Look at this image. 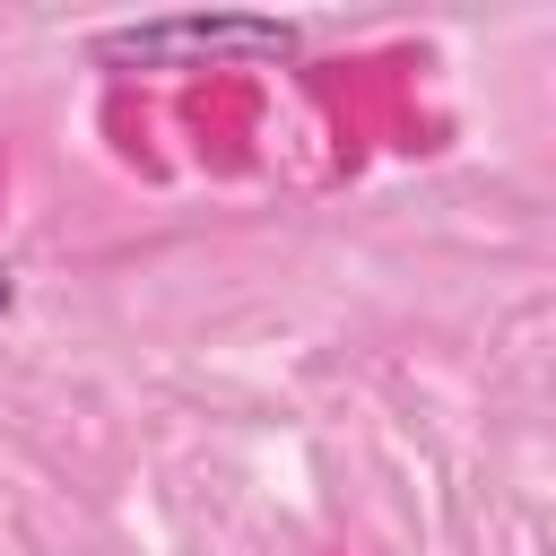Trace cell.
<instances>
[{"label": "cell", "mask_w": 556, "mask_h": 556, "mask_svg": "<svg viewBox=\"0 0 556 556\" xmlns=\"http://www.w3.org/2000/svg\"><path fill=\"white\" fill-rule=\"evenodd\" d=\"M9 304H17V287H9V269H0V313H9Z\"/></svg>", "instance_id": "2"}, {"label": "cell", "mask_w": 556, "mask_h": 556, "mask_svg": "<svg viewBox=\"0 0 556 556\" xmlns=\"http://www.w3.org/2000/svg\"><path fill=\"white\" fill-rule=\"evenodd\" d=\"M304 35L287 17H139V26H104L96 61H130V70H200V61H287Z\"/></svg>", "instance_id": "1"}]
</instances>
